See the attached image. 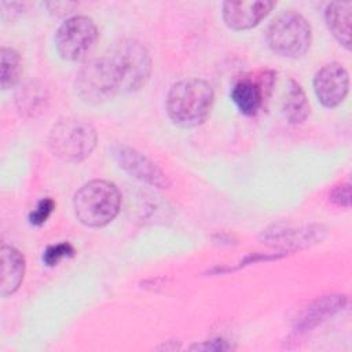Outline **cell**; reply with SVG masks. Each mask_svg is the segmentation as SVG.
Returning <instances> with one entry per match:
<instances>
[{
  "label": "cell",
  "mask_w": 352,
  "mask_h": 352,
  "mask_svg": "<svg viewBox=\"0 0 352 352\" xmlns=\"http://www.w3.org/2000/svg\"><path fill=\"white\" fill-rule=\"evenodd\" d=\"M346 296L344 294H329L315 300L305 311L301 314L296 322V331L305 333L316 327L327 318H331L337 312L342 311L346 305Z\"/></svg>",
  "instance_id": "13"
},
{
  "label": "cell",
  "mask_w": 352,
  "mask_h": 352,
  "mask_svg": "<svg viewBox=\"0 0 352 352\" xmlns=\"http://www.w3.org/2000/svg\"><path fill=\"white\" fill-rule=\"evenodd\" d=\"M55 208V202L51 198H43L29 214V221L33 226H41L47 221Z\"/></svg>",
  "instance_id": "20"
},
{
  "label": "cell",
  "mask_w": 352,
  "mask_h": 352,
  "mask_svg": "<svg viewBox=\"0 0 352 352\" xmlns=\"http://www.w3.org/2000/svg\"><path fill=\"white\" fill-rule=\"evenodd\" d=\"M311 26L294 11H286L275 18L267 32L270 48L283 58H300L311 45Z\"/></svg>",
  "instance_id": "5"
},
{
  "label": "cell",
  "mask_w": 352,
  "mask_h": 352,
  "mask_svg": "<svg viewBox=\"0 0 352 352\" xmlns=\"http://www.w3.org/2000/svg\"><path fill=\"white\" fill-rule=\"evenodd\" d=\"M230 348L231 346L227 344V341H223V340H213L201 345L197 344L191 346V349H205V351H227Z\"/></svg>",
  "instance_id": "23"
},
{
  "label": "cell",
  "mask_w": 352,
  "mask_h": 352,
  "mask_svg": "<svg viewBox=\"0 0 352 352\" xmlns=\"http://www.w3.org/2000/svg\"><path fill=\"white\" fill-rule=\"evenodd\" d=\"M283 114L290 124H302L309 116V102L301 85L290 80L282 104Z\"/></svg>",
  "instance_id": "16"
},
{
  "label": "cell",
  "mask_w": 352,
  "mask_h": 352,
  "mask_svg": "<svg viewBox=\"0 0 352 352\" xmlns=\"http://www.w3.org/2000/svg\"><path fill=\"white\" fill-rule=\"evenodd\" d=\"M314 89L324 107H336L344 102L349 91V74L337 62L324 65L314 77Z\"/></svg>",
  "instance_id": "10"
},
{
  "label": "cell",
  "mask_w": 352,
  "mask_h": 352,
  "mask_svg": "<svg viewBox=\"0 0 352 352\" xmlns=\"http://www.w3.org/2000/svg\"><path fill=\"white\" fill-rule=\"evenodd\" d=\"M26 263L23 254L8 245L0 249V294L8 297L14 294L25 276Z\"/></svg>",
  "instance_id": "12"
},
{
  "label": "cell",
  "mask_w": 352,
  "mask_h": 352,
  "mask_svg": "<svg viewBox=\"0 0 352 352\" xmlns=\"http://www.w3.org/2000/svg\"><path fill=\"white\" fill-rule=\"evenodd\" d=\"M78 98L89 104L111 100L121 91L118 70L111 58H95L85 62L74 82Z\"/></svg>",
  "instance_id": "4"
},
{
  "label": "cell",
  "mask_w": 352,
  "mask_h": 352,
  "mask_svg": "<svg viewBox=\"0 0 352 352\" xmlns=\"http://www.w3.org/2000/svg\"><path fill=\"white\" fill-rule=\"evenodd\" d=\"M48 99L50 98L47 89L41 84L30 81L18 89L15 103L21 116L26 118H34L45 111Z\"/></svg>",
  "instance_id": "15"
},
{
  "label": "cell",
  "mask_w": 352,
  "mask_h": 352,
  "mask_svg": "<svg viewBox=\"0 0 352 352\" xmlns=\"http://www.w3.org/2000/svg\"><path fill=\"white\" fill-rule=\"evenodd\" d=\"M326 23L336 40L346 50L351 48V21H352V3L351 1H333L327 6L324 12Z\"/></svg>",
  "instance_id": "14"
},
{
  "label": "cell",
  "mask_w": 352,
  "mask_h": 352,
  "mask_svg": "<svg viewBox=\"0 0 352 352\" xmlns=\"http://www.w3.org/2000/svg\"><path fill=\"white\" fill-rule=\"evenodd\" d=\"M274 81L275 73L270 70L243 76L234 84L231 99L242 114L256 116L261 110Z\"/></svg>",
  "instance_id": "9"
},
{
  "label": "cell",
  "mask_w": 352,
  "mask_h": 352,
  "mask_svg": "<svg viewBox=\"0 0 352 352\" xmlns=\"http://www.w3.org/2000/svg\"><path fill=\"white\" fill-rule=\"evenodd\" d=\"M98 142L95 128L82 118L65 117L55 122L48 135L51 153L65 162H81L91 155Z\"/></svg>",
  "instance_id": "3"
},
{
  "label": "cell",
  "mask_w": 352,
  "mask_h": 352,
  "mask_svg": "<svg viewBox=\"0 0 352 352\" xmlns=\"http://www.w3.org/2000/svg\"><path fill=\"white\" fill-rule=\"evenodd\" d=\"M111 157L122 170H125L131 177L142 183L150 184L157 188H168L170 186L168 176L162 172L161 168H158L144 154L129 146H113Z\"/></svg>",
  "instance_id": "8"
},
{
  "label": "cell",
  "mask_w": 352,
  "mask_h": 352,
  "mask_svg": "<svg viewBox=\"0 0 352 352\" xmlns=\"http://www.w3.org/2000/svg\"><path fill=\"white\" fill-rule=\"evenodd\" d=\"M330 201L337 206L349 208V204H351V186H349V183L337 186L330 194Z\"/></svg>",
  "instance_id": "21"
},
{
  "label": "cell",
  "mask_w": 352,
  "mask_h": 352,
  "mask_svg": "<svg viewBox=\"0 0 352 352\" xmlns=\"http://www.w3.org/2000/svg\"><path fill=\"white\" fill-rule=\"evenodd\" d=\"M111 59L120 74L121 91H138L147 82L151 73V56L142 43L121 41Z\"/></svg>",
  "instance_id": "7"
},
{
  "label": "cell",
  "mask_w": 352,
  "mask_h": 352,
  "mask_svg": "<svg viewBox=\"0 0 352 352\" xmlns=\"http://www.w3.org/2000/svg\"><path fill=\"white\" fill-rule=\"evenodd\" d=\"M77 220L85 227L99 228L111 223L121 208V192L107 180H91L80 187L73 199Z\"/></svg>",
  "instance_id": "2"
},
{
  "label": "cell",
  "mask_w": 352,
  "mask_h": 352,
  "mask_svg": "<svg viewBox=\"0 0 352 352\" xmlns=\"http://www.w3.org/2000/svg\"><path fill=\"white\" fill-rule=\"evenodd\" d=\"M96 40V25L84 15L67 18L55 33V47L59 56L72 62L84 59L94 48Z\"/></svg>",
  "instance_id": "6"
},
{
  "label": "cell",
  "mask_w": 352,
  "mask_h": 352,
  "mask_svg": "<svg viewBox=\"0 0 352 352\" xmlns=\"http://www.w3.org/2000/svg\"><path fill=\"white\" fill-rule=\"evenodd\" d=\"M0 69H1V88H14L22 74V59L19 54L8 47H1L0 50Z\"/></svg>",
  "instance_id": "18"
},
{
  "label": "cell",
  "mask_w": 352,
  "mask_h": 352,
  "mask_svg": "<svg viewBox=\"0 0 352 352\" xmlns=\"http://www.w3.org/2000/svg\"><path fill=\"white\" fill-rule=\"evenodd\" d=\"M214 102L209 82L201 78H187L172 85L166 98V111L173 124L194 128L206 121Z\"/></svg>",
  "instance_id": "1"
},
{
  "label": "cell",
  "mask_w": 352,
  "mask_h": 352,
  "mask_svg": "<svg viewBox=\"0 0 352 352\" xmlns=\"http://www.w3.org/2000/svg\"><path fill=\"white\" fill-rule=\"evenodd\" d=\"M323 231L320 226L316 227H305L304 230H289V228H278L274 227L272 231L267 230L263 232V239L265 242L275 243H286V245H302L307 246L309 243H315L323 238Z\"/></svg>",
  "instance_id": "17"
},
{
  "label": "cell",
  "mask_w": 352,
  "mask_h": 352,
  "mask_svg": "<svg viewBox=\"0 0 352 352\" xmlns=\"http://www.w3.org/2000/svg\"><path fill=\"white\" fill-rule=\"evenodd\" d=\"M73 253H74L73 246L70 243H67V242H62V243H58V245L48 246L47 250L43 254V261L47 265L52 267V265H56L65 257L73 256Z\"/></svg>",
  "instance_id": "19"
},
{
  "label": "cell",
  "mask_w": 352,
  "mask_h": 352,
  "mask_svg": "<svg viewBox=\"0 0 352 352\" xmlns=\"http://www.w3.org/2000/svg\"><path fill=\"white\" fill-rule=\"evenodd\" d=\"M274 1H226L223 3V19L230 29L248 30L254 28L274 8Z\"/></svg>",
  "instance_id": "11"
},
{
  "label": "cell",
  "mask_w": 352,
  "mask_h": 352,
  "mask_svg": "<svg viewBox=\"0 0 352 352\" xmlns=\"http://www.w3.org/2000/svg\"><path fill=\"white\" fill-rule=\"evenodd\" d=\"M48 10L55 14L56 16H63L67 15L73 11L74 7H77V3H70V1H51L47 3Z\"/></svg>",
  "instance_id": "22"
}]
</instances>
